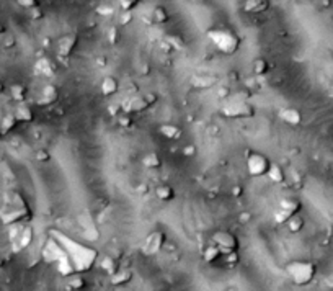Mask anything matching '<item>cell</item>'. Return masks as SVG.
Returning <instances> with one entry per match:
<instances>
[{
    "mask_svg": "<svg viewBox=\"0 0 333 291\" xmlns=\"http://www.w3.org/2000/svg\"><path fill=\"white\" fill-rule=\"evenodd\" d=\"M51 234L57 237V242L61 244L64 252L67 254L75 273L87 272L95 265L96 258H98V252L95 249L79 244V242L72 241L71 237H67L66 234L57 233V231H51Z\"/></svg>",
    "mask_w": 333,
    "mask_h": 291,
    "instance_id": "obj_1",
    "label": "cell"
},
{
    "mask_svg": "<svg viewBox=\"0 0 333 291\" xmlns=\"http://www.w3.org/2000/svg\"><path fill=\"white\" fill-rule=\"evenodd\" d=\"M31 218V208L18 192H10L5 196V204L0 209V221L5 226H15Z\"/></svg>",
    "mask_w": 333,
    "mask_h": 291,
    "instance_id": "obj_2",
    "label": "cell"
},
{
    "mask_svg": "<svg viewBox=\"0 0 333 291\" xmlns=\"http://www.w3.org/2000/svg\"><path fill=\"white\" fill-rule=\"evenodd\" d=\"M208 38L212 41V45L217 48L219 52L222 54H235L240 48V36L235 33L234 30H227V28H216V30H209L208 31Z\"/></svg>",
    "mask_w": 333,
    "mask_h": 291,
    "instance_id": "obj_3",
    "label": "cell"
},
{
    "mask_svg": "<svg viewBox=\"0 0 333 291\" xmlns=\"http://www.w3.org/2000/svg\"><path fill=\"white\" fill-rule=\"evenodd\" d=\"M284 268L291 282L297 287H307L314 282L317 275V265L310 260H292Z\"/></svg>",
    "mask_w": 333,
    "mask_h": 291,
    "instance_id": "obj_4",
    "label": "cell"
},
{
    "mask_svg": "<svg viewBox=\"0 0 333 291\" xmlns=\"http://www.w3.org/2000/svg\"><path fill=\"white\" fill-rule=\"evenodd\" d=\"M159 95L154 92H147L144 95H132L127 97L121 101V110L125 111V115H132V113H141L149 110L150 106L157 103Z\"/></svg>",
    "mask_w": 333,
    "mask_h": 291,
    "instance_id": "obj_5",
    "label": "cell"
},
{
    "mask_svg": "<svg viewBox=\"0 0 333 291\" xmlns=\"http://www.w3.org/2000/svg\"><path fill=\"white\" fill-rule=\"evenodd\" d=\"M255 106L250 105L249 101L230 100L221 108V115L229 120H249L255 116Z\"/></svg>",
    "mask_w": 333,
    "mask_h": 291,
    "instance_id": "obj_6",
    "label": "cell"
},
{
    "mask_svg": "<svg viewBox=\"0 0 333 291\" xmlns=\"http://www.w3.org/2000/svg\"><path fill=\"white\" fill-rule=\"evenodd\" d=\"M271 167V160L261 152H249L247 157V170L251 177H263L268 175Z\"/></svg>",
    "mask_w": 333,
    "mask_h": 291,
    "instance_id": "obj_7",
    "label": "cell"
},
{
    "mask_svg": "<svg viewBox=\"0 0 333 291\" xmlns=\"http://www.w3.org/2000/svg\"><path fill=\"white\" fill-rule=\"evenodd\" d=\"M212 242L214 245H217L224 254L227 252H237L240 247V242L237 239V236L230 231H217V233L212 234Z\"/></svg>",
    "mask_w": 333,
    "mask_h": 291,
    "instance_id": "obj_8",
    "label": "cell"
},
{
    "mask_svg": "<svg viewBox=\"0 0 333 291\" xmlns=\"http://www.w3.org/2000/svg\"><path fill=\"white\" fill-rule=\"evenodd\" d=\"M166 244V234L164 233V231H154V233H150L146 241H144L142 244V254L144 255H155L159 254L160 250L164 249Z\"/></svg>",
    "mask_w": 333,
    "mask_h": 291,
    "instance_id": "obj_9",
    "label": "cell"
},
{
    "mask_svg": "<svg viewBox=\"0 0 333 291\" xmlns=\"http://www.w3.org/2000/svg\"><path fill=\"white\" fill-rule=\"evenodd\" d=\"M33 228L31 226H25V228H20V229H15L12 231V234H10V241H12L13 244V250L15 252H20L26 249V247H30V244L33 242Z\"/></svg>",
    "mask_w": 333,
    "mask_h": 291,
    "instance_id": "obj_10",
    "label": "cell"
},
{
    "mask_svg": "<svg viewBox=\"0 0 333 291\" xmlns=\"http://www.w3.org/2000/svg\"><path fill=\"white\" fill-rule=\"evenodd\" d=\"M77 43H79V36L75 33H69V35H64L62 38H59L57 41L59 56L62 59L71 57V54L75 51V48H77Z\"/></svg>",
    "mask_w": 333,
    "mask_h": 291,
    "instance_id": "obj_11",
    "label": "cell"
},
{
    "mask_svg": "<svg viewBox=\"0 0 333 291\" xmlns=\"http://www.w3.org/2000/svg\"><path fill=\"white\" fill-rule=\"evenodd\" d=\"M57 100H59V89L56 85L47 84L42 87L41 97L36 100V103L40 106H51V105H54Z\"/></svg>",
    "mask_w": 333,
    "mask_h": 291,
    "instance_id": "obj_12",
    "label": "cell"
},
{
    "mask_svg": "<svg viewBox=\"0 0 333 291\" xmlns=\"http://www.w3.org/2000/svg\"><path fill=\"white\" fill-rule=\"evenodd\" d=\"M132 280V270L129 267H121L118 268V272H115L110 277V283L113 287H123V285H127Z\"/></svg>",
    "mask_w": 333,
    "mask_h": 291,
    "instance_id": "obj_13",
    "label": "cell"
},
{
    "mask_svg": "<svg viewBox=\"0 0 333 291\" xmlns=\"http://www.w3.org/2000/svg\"><path fill=\"white\" fill-rule=\"evenodd\" d=\"M270 7H271L270 0H247L244 3V10L247 13H251V15L265 13L270 10Z\"/></svg>",
    "mask_w": 333,
    "mask_h": 291,
    "instance_id": "obj_14",
    "label": "cell"
},
{
    "mask_svg": "<svg viewBox=\"0 0 333 291\" xmlns=\"http://www.w3.org/2000/svg\"><path fill=\"white\" fill-rule=\"evenodd\" d=\"M278 115L284 123H288L291 126H299L302 123V113L297 108H281Z\"/></svg>",
    "mask_w": 333,
    "mask_h": 291,
    "instance_id": "obj_15",
    "label": "cell"
},
{
    "mask_svg": "<svg viewBox=\"0 0 333 291\" xmlns=\"http://www.w3.org/2000/svg\"><path fill=\"white\" fill-rule=\"evenodd\" d=\"M87 288V280H85L80 273L69 275L64 282V290L66 291H82Z\"/></svg>",
    "mask_w": 333,
    "mask_h": 291,
    "instance_id": "obj_16",
    "label": "cell"
},
{
    "mask_svg": "<svg viewBox=\"0 0 333 291\" xmlns=\"http://www.w3.org/2000/svg\"><path fill=\"white\" fill-rule=\"evenodd\" d=\"M35 71L46 77H52L56 74V66L49 57H40L35 64Z\"/></svg>",
    "mask_w": 333,
    "mask_h": 291,
    "instance_id": "obj_17",
    "label": "cell"
},
{
    "mask_svg": "<svg viewBox=\"0 0 333 291\" xmlns=\"http://www.w3.org/2000/svg\"><path fill=\"white\" fill-rule=\"evenodd\" d=\"M159 133L162 134L164 138L170 139V141H178V139L183 136V129L176 125H160L159 126Z\"/></svg>",
    "mask_w": 333,
    "mask_h": 291,
    "instance_id": "obj_18",
    "label": "cell"
},
{
    "mask_svg": "<svg viewBox=\"0 0 333 291\" xmlns=\"http://www.w3.org/2000/svg\"><path fill=\"white\" fill-rule=\"evenodd\" d=\"M278 209H283V211L294 216V214H299V211L302 209V203H300V200H297V198H283V200L279 201Z\"/></svg>",
    "mask_w": 333,
    "mask_h": 291,
    "instance_id": "obj_19",
    "label": "cell"
},
{
    "mask_svg": "<svg viewBox=\"0 0 333 291\" xmlns=\"http://www.w3.org/2000/svg\"><path fill=\"white\" fill-rule=\"evenodd\" d=\"M100 90L103 97H111L120 90V84H118V80L113 77V75H106V77L101 80Z\"/></svg>",
    "mask_w": 333,
    "mask_h": 291,
    "instance_id": "obj_20",
    "label": "cell"
},
{
    "mask_svg": "<svg viewBox=\"0 0 333 291\" xmlns=\"http://www.w3.org/2000/svg\"><path fill=\"white\" fill-rule=\"evenodd\" d=\"M13 115L17 118L18 123H31L35 120V111L31 110V106L25 105V103L18 105L13 111Z\"/></svg>",
    "mask_w": 333,
    "mask_h": 291,
    "instance_id": "obj_21",
    "label": "cell"
},
{
    "mask_svg": "<svg viewBox=\"0 0 333 291\" xmlns=\"http://www.w3.org/2000/svg\"><path fill=\"white\" fill-rule=\"evenodd\" d=\"M214 84H217L216 75H195L191 79V85L196 89H209L212 87Z\"/></svg>",
    "mask_w": 333,
    "mask_h": 291,
    "instance_id": "obj_22",
    "label": "cell"
},
{
    "mask_svg": "<svg viewBox=\"0 0 333 291\" xmlns=\"http://www.w3.org/2000/svg\"><path fill=\"white\" fill-rule=\"evenodd\" d=\"M251 71H253L255 75H258V77L266 75L271 72V62L265 57H258V59H255L253 64H251Z\"/></svg>",
    "mask_w": 333,
    "mask_h": 291,
    "instance_id": "obj_23",
    "label": "cell"
},
{
    "mask_svg": "<svg viewBox=\"0 0 333 291\" xmlns=\"http://www.w3.org/2000/svg\"><path fill=\"white\" fill-rule=\"evenodd\" d=\"M222 255H224V252L219 249L217 245L212 244V245L206 247V250H204V254H203V260L206 263H216L221 260Z\"/></svg>",
    "mask_w": 333,
    "mask_h": 291,
    "instance_id": "obj_24",
    "label": "cell"
},
{
    "mask_svg": "<svg viewBox=\"0 0 333 291\" xmlns=\"http://www.w3.org/2000/svg\"><path fill=\"white\" fill-rule=\"evenodd\" d=\"M155 196L159 198L160 201H171L175 198V190L166 183H162L155 188Z\"/></svg>",
    "mask_w": 333,
    "mask_h": 291,
    "instance_id": "obj_25",
    "label": "cell"
},
{
    "mask_svg": "<svg viewBox=\"0 0 333 291\" xmlns=\"http://www.w3.org/2000/svg\"><path fill=\"white\" fill-rule=\"evenodd\" d=\"M26 95H28V89L23 84H13L10 87V97H12V100L18 101L20 105L26 100Z\"/></svg>",
    "mask_w": 333,
    "mask_h": 291,
    "instance_id": "obj_26",
    "label": "cell"
},
{
    "mask_svg": "<svg viewBox=\"0 0 333 291\" xmlns=\"http://www.w3.org/2000/svg\"><path fill=\"white\" fill-rule=\"evenodd\" d=\"M17 125H18V121H17V118H15L13 113H7V115L2 118V121H0V133H2V136L8 134L12 129H15Z\"/></svg>",
    "mask_w": 333,
    "mask_h": 291,
    "instance_id": "obj_27",
    "label": "cell"
},
{
    "mask_svg": "<svg viewBox=\"0 0 333 291\" xmlns=\"http://www.w3.org/2000/svg\"><path fill=\"white\" fill-rule=\"evenodd\" d=\"M268 177L271 179V182L275 183H283L286 180V172L279 164L276 162H271V167H270V172H268Z\"/></svg>",
    "mask_w": 333,
    "mask_h": 291,
    "instance_id": "obj_28",
    "label": "cell"
},
{
    "mask_svg": "<svg viewBox=\"0 0 333 291\" xmlns=\"http://www.w3.org/2000/svg\"><path fill=\"white\" fill-rule=\"evenodd\" d=\"M170 20V13L168 10L165 7H155L154 12H152V23H157V25H165L168 23Z\"/></svg>",
    "mask_w": 333,
    "mask_h": 291,
    "instance_id": "obj_29",
    "label": "cell"
},
{
    "mask_svg": "<svg viewBox=\"0 0 333 291\" xmlns=\"http://www.w3.org/2000/svg\"><path fill=\"white\" fill-rule=\"evenodd\" d=\"M288 229H289V233H292V234H297V233H300V231L304 229V226H305V221H304V218L300 216V214H294V216L288 221Z\"/></svg>",
    "mask_w": 333,
    "mask_h": 291,
    "instance_id": "obj_30",
    "label": "cell"
},
{
    "mask_svg": "<svg viewBox=\"0 0 333 291\" xmlns=\"http://www.w3.org/2000/svg\"><path fill=\"white\" fill-rule=\"evenodd\" d=\"M165 43L171 48V49H176V51L185 49V46H186L183 36H180V35H166Z\"/></svg>",
    "mask_w": 333,
    "mask_h": 291,
    "instance_id": "obj_31",
    "label": "cell"
},
{
    "mask_svg": "<svg viewBox=\"0 0 333 291\" xmlns=\"http://www.w3.org/2000/svg\"><path fill=\"white\" fill-rule=\"evenodd\" d=\"M101 268H103V270L111 277L113 273L118 272V268H120V265H118V260H116L115 257L105 255L103 258H101Z\"/></svg>",
    "mask_w": 333,
    "mask_h": 291,
    "instance_id": "obj_32",
    "label": "cell"
},
{
    "mask_svg": "<svg viewBox=\"0 0 333 291\" xmlns=\"http://www.w3.org/2000/svg\"><path fill=\"white\" fill-rule=\"evenodd\" d=\"M142 164L146 165L147 169H159V167H162V159L159 157V154L149 152V154L144 155Z\"/></svg>",
    "mask_w": 333,
    "mask_h": 291,
    "instance_id": "obj_33",
    "label": "cell"
},
{
    "mask_svg": "<svg viewBox=\"0 0 333 291\" xmlns=\"http://www.w3.org/2000/svg\"><path fill=\"white\" fill-rule=\"evenodd\" d=\"M222 258H224V263H225V267H227V268H234L239 263V260H240L237 252H227V254L222 255Z\"/></svg>",
    "mask_w": 333,
    "mask_h": 291,
    "instance_id": "obj_34",
    "label": "cell"
},
{
    "mask_svg": "<svg viewBox=\"0 0 333 291\" xmlns=\"http://www.w3.org/2000/svg\"><path fill=\"white\" fill-rule=\"evenodd\" d=\"M139 3H141L139 0H120V2H118V5H120V8L123 12H132Z\"/></svg>",
    "mask_w": 333,
    "mask_h": 291,
    "instance_id": "obj_35",
    "label": "cell"
},
{
    "mask_svg": "<svg viewBox=\"0 0 333 291\" xmlns=\"http://www.w3.org/2000/svg\"><path fill=\"white\" fill-rule=\"evenodd\" d=\"M35 157H36L38 162H49L51 154H49V150H46V149H38L36 154H35Z\"/></svg>",
    "mask_w": 333,
    "mask_h": 291,
    "instance_id": "obj_36",
    "label": "cell"
},
{
    "mask_svg": "<svg viewBox=\"0 0 333 291\" xmlns=\"http://www.w3.org/2000/svg\"><path fill=\"white\" fill-rule=\"evenodd\" d=\"M108 41H110V45H116V43L120 41V31H118L116 26L110 28V31H108Z\"/></svg>",
    "mask_w": 333,
    "mask_h": 291,
    "instance_id": "obj_37",
    "label": "cell"
},
{
    "mask_svg": "<svg viewBox=\"0 0 333 291\" xmlns=\"http://www.w3.org/2000/svg\"><path fill=\"white\" fill-rule=\"evenodd\" d=\"M250 97V92L249 90H240V92H235L232 95V98L230 100H235V101H247V98Z\"/></svg>",
    "mask_w": 333,
    "mask_h": 291,
    "instance_id": "obj_38",
    "label": "cell"
},
{
    "mask_svg": "<svg viewBox=\"0 0 333 291\" xmlns=\"http://www.w3.org/2000/svg\"><path fill=\"white\" fill-rule=\"evenodd\" d=\"M18 5H21V7H23V8L33 10V8H38V7H40V2H38V0H18Z\"/></svg>",
    "mask_w": 333,
    "mask_h": 291,
    "instance_id": "obj_39",
    "label": "cell"
},
{
    "mask_svg": "<svg viewBox=\"0 0 333 291\" xmlns=\"http://www.w3.org/2000/svg\"><path fill=\"white\" fill-rule=\"evenodd\" d=\"M96 13L103 15V17H108V15H113V13H115V8L110 7V5H101V7L96 8Z\"/></svg>",
    "mask_w": 333,
    "mask_h": 291,
    "instance_id": "obj_40",
    "label": "cell"
},
{
    "mask_svg": "<svg viewBox=\"0 0 333 291\" xmlns=\"http://www.w3.org/2000/svg\"><path fill=\"white\" fill-rule=\"evenodd\" d=\"M217 95L221 97V98H225V97H232V90H230L229 85H219Z\"/></svg>",
    "mask_w": 333,
    "mask_h": 291,
    "instance_id": "obj_41",
    "label": "cell"
},
{
    "mask_svg": "<svg viewBox=\"0 0 333 291\" xmlns=\"http://www.w3.org/2000/svg\"><path fill=\"white\" fill-rule=\"evenodd\" d=\"M118 121H120V125L123 126V128H131L132 126V118L129 116V115H123V116H120L118 118Z\"/></svg>",
    "mask_w": 333,
    "mask_h": 291,
    "instance_id": "obj_42",
    "label": "cell"
},
{
    "mask_svg": "<svg viewBox=\"0 0 333 291\" xmlns=\"http://www.w3.org/2000/svg\"><path fill=\"white\" fill-rule=\"evenodd\" d=\"M132 21V13L131 12H123V15L120 17V23L121 25H127Z\"/></svg>",
    "mask_w": 333,
    "mask_h": 291,
    "instance_id": "obj_43",
    "label": "cell"
},
{
    "mask_svg": "<svg viewBox=\"0 0 333 291\" xmlns=\"http://www.w3.org/2000/svg\"><path fill=\"white\" fill-rule=\"evenodd\" d=\"M232 195H234L235 198H240L242 195H244V188H242L240 185H235V187L232 188Z\"/></svg>",
    "mask_w": 333,
    "mask_h": 291,
    "instance_id": "obj_44",
    "label": "cell"
},
{
    "mask_svg": "<svg viewBox=\"0 0 333 291\" xmlns=\"http://www.w3.org/2000/svg\"><path fill=\"white\" fill-rule=\"evenodd\" d=\"M183 154L185 155H195L196 154V147H195V146H186V147L183 149Z\"/></svg>",
    "mask_w": 333,
    "mask_h": 291,
    "instance_id": "obj_45",
    "label": "cell"
},
{
    "mask_svg": "<svg viewBox=\"0 0 333 291\" xmlns=\"http://www.w3.org/2000/svg\"><path fill=\"white\" fill-rule=\"evenodd\" d=\"M13 45H15V40H13V36H7V40H5V43H3V48H13Z\"/></svg>",
    "mask_w": 333,
    "mask_h": 291,
    "instance_id": "obj_46",
    "label": "cell"
},
{
    "mask_svg": "<svg viewBox=\"0 0 333 291\" xmlns=\"http://www.w3.org/2000/svg\"><path fill=\"white\" fill-rule=\"evenodd\" d=\"M31 15H33V18L40 20V18L42 17V12H41V8H40V7H38V8H33V10H31Z\"/></svg>",
    "mask_w": 333,
    "mask_h": 291,
    "instance_id": "obj_47",
    "label": "cell"
},
{
    "mask_svg": "<svg viewBox=\"0 0 333 291\" xmlns=\"http://www.w3.org/2000/svg\"><path fill=\"white\" fill-rule=\"evenodd\" d=\"M249 219H250V213H242V216H240L242 223H245V221H249Z\"/></svg>",
    "mask_w": 333,
    "mask_h": 291,
    "instance_id": "obj_48",
    "label": "cell"
},
{
    "mask_svg": "<svg viewBox=\"0 0 333 291\" xmlns=\"http://www.w3.org/2000/svg\"><path fill=\"white\" fill-rule=\"evenodd\" d=\"M96 62H98V66H105V64H106L105 56H101V59H98V61H96Z\"/></svg>",
    "mask_w": 333,
    "mask_h": 291,
    "instance_id": "obj_49",
    "label": "cell"
},
{
    "mask_svg": "<svg viewBox=\"0 0 333 291\" xmlns=\"http://www.w3.org/2000/svg\"><path fill=\"white\" fill-rule=\"evenodd\" d=\"M5 92V84H3V80H0V95H2Z\"/></svg>",
    "mask_w": 333,
    "mask_h": 291,
    "instance_id": "obj_50",
    "label": "cell"
},
{
    "mask_svg": "<svg viewBox=\"0 0 333 291\" xmlns=\"http://www.w3.org/2000/svg\"><path fill=\"white\" fill-rule=\"evenodd\" d=\"M5 31H7V30H5V26H3L2 23H0V35H3Z\"/></svg>",
    "mask_w": 333,
    "mask_h": 291,
    "instance_id": "obj_51",
    "label": "cell"
},
{
    "mask_svg": "<svg viewBox=\"0 0 333 291\" xmlns=\"http://www.w3.org/2000/svg\"><path fill=\"white\" fill-rule=\"evenodd\" d=\"M3 265H5V260H3V258H2V257H0V268H2Z\"/></svg>",
    "mask_w": 333,
    "mask_h": 291,
    "instance_id": "obj_52",
    "label": "cell"
},
{
    "mask_svg": "<svg viewBox=\"0 0 333 291\" xmlns=\"http://www.w3.org/2000/svg\"><path fill=\"white\" fill-rule=\"evenodd\" d=\"M0 138H2V133H0Z\"/></svg>",
    "mask_w": 333,
    "mask_h": 291,
    "instance_id": "obj_53",
    "label": "cell"
},
{
    "mask_svg": "<svg viewBox=\"0 0 333 291\" xmlns=\"http://www.w3.org/2000/svg\"><path fill=\"white\" fill-rule=\"evenodd\" d=\"M332 89H333V85H332Z\"/></svg>",
    "mask_w": 333,
    "mask_h": 291,
    "instance_id": "obj_54",
    "label": "cell"
}]
</instances>
